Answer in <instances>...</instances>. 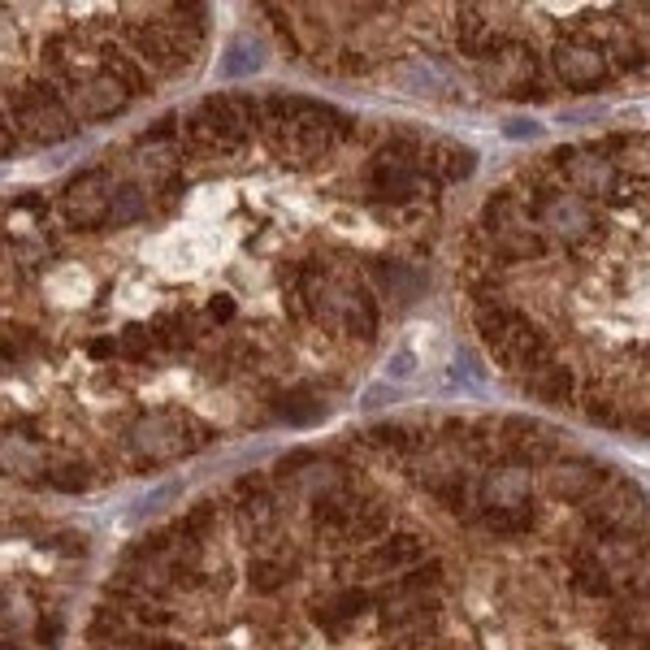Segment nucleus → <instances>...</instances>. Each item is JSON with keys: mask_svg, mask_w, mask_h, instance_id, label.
Returning a JSON list of instances; mask_svg holds the SVG:
<instances>
[{"mask_svg": "<svg viewBox=\"0 0 650 650\" xmlns=\"http://www.w3.org/2000/svg\"><path fill=\"white\" fill-rule=\"evenodd\" d=\"M261 122L274 131V152L295 156L304 165L330 156L339 144H348L356 135V118L326 104V100H308V96H265L256 104Z\"/></svg>", "mask_w": 650, "mask_h": 650, "instance_id": "nucleus-1", "label": "nucleus"}, {"mask_svg": "<svg viewBox=\"0 0 650 650\" xmlns=\"http://www.w3.org/2000/svg\"><path fill=\"white\" fill-rule=\"evenodd\" d=\"M477 330H482V339H486V348H491V356L504 364L507 373H533V368H542L547 361H555V352H551V339L525 317V312H516V308H507V304H477Z\"/></svg>", "mask_w": 650, "mask_h": 650, "instance_id": "nucleus-2", "label": "nucleus"}, {"mask_svg": "<svg viewBox=\"0 0 650 650\" xmlns=\"http://www.w3.org/2000/svg\"><path fill=\"white\" fill-rule=\"evenodd\" d=\"M0 109H4L9 126H13V135H22L31 144H66L74 131H78L74 109L62 100V91L48 78L13 82Z\"/></svg>", "mask_w": 650, "mask_h": 650, "instance_id": "nucleus-3", "label": "nucleus"}, {"mask_svg": "<svg viewBox=\"0 0 650 650\" xmlns=\"http://www.w3.org/2000/svg\"><path fill=\"white\" fill-rule=\"evenodd\" d=\"M183 131H187L191 147L205 156H239L252 144V122L234 96H205L183 118Z\"/></svg>", "mask_w": 650, "mask_h": 650, "instance_id": "nucleus-4", "label": "nucleus"}, {"mask_svg": "<svg viewBox=\"0 0 650 650\" xmlns=\"http://www.w3.org/2000/svg\"><path fill=\"white\" fill-rule=\"evenodd\" d=\"M390 525V511L377 504V499H361V495H348V491H330L321 495L312 507V533L321 542H368V538H382Z\"/></svg>", "mask_w": 650, "mask_h": 650, "instance_id": "nucleus-5", "label": "nucleus"}, {"mask_svg": "<svg viewBox=\"0 0 650 650\" xmlns=\"http://www.w3.org/2000/svg\"><path fill=\"white\" fill-rule=\"evenodd\" d=\"M482 230L491 234V247L504 256V261H538L547 256V239L542 230L529 221V209L516 200V191L504 187L486 200L482 209Z\"/></svg>", "mask_w": 650, "mask_h": 650, "instance_id": "nucleus-6", "label": "nucleus"}, {"mask_svg": "<svg viewBox=\"0 0 650 650\" xmlns=\"http://www.w3.org/2000/svg\"><path fill=\"white\" fill-rule=\"evenodd\" d=\"M555 74L564 78V87H577V91H594V87H607L612 82V53L590 35V26L569 31L560 44H555Z\"/></svg>", "mask_w": 650, "mask_h": 650, "instance_id": "nucleus-7", "label": "nucleus"}, {"mask_svg": "<svg viewBox=\"0 0 650 650\" xmlns=\"http://www.w3.org/2000/svg\"><path fill=\"white\" fill-rule=\"evenodd\" d=\"M529 221L551 230L560 243H581L594 234V213H590V200H581L564 187H551V191H538L533 196V209Z\"/></svg>", "mask_w": 650, "mask_h": 650, "instance_id": "nucleus-8", "label": "nucleus"}, {"mask_svg": "<svg viewBox=\"0 0 650 650\" xmlns=\"http://www.w3.org/2000/svg\"><path fill=\"white\" fill-rule=\"evenodd\" d=\"M126 40H131L135 57L147 62L156 74H165V78H174V74H183L191 66L187 40H183L178 31H169L165 22H156V18H147V22H126Z\"/></svg>", "mask_w": 650, "mask_h": 650, "instance_id": "nucleus-9", "label": "nucleus"}, {"mask_svg": "<svg viewBox=\"0 0 650 650\" xmlns=\"http://www.w3.org/2000/svg\"><path fill=\"white\" fill-rule=\"evenodd\" d=\"M109 196H113V187H109L104 169L74 174L70 183H66V191H62L66 221H70L74 230H100L109 221Z\"/></svg>", "mask_w": 650, "mask_h": 650, "instance_id": "nucleus-10", "label": "nucleus"}, {"mask_svg": "<svg viewBox=\"0 0 650 650\" xmlns=\"http://www.w3.org/2000/svg\"><path fill=\"white\" fill-rule=\"evenodd\" d=\"M551 169L564 174V183L573 187V196H581V200L612 191V178H616V169H612V161L603 152H577V147H555L551 152Z\"/></svg>", "mask_w": 650, "mask_h": 650, "instance_id": "nucleus-11", "label": "nucleus"}, {"mask_svg": "<svg viewBox=\"0 0 650 650\" xmlns=\"http://www.w3.org/2000/svg\"><path fill=\"white\" fill-rule=\"evenodd\" d=\"M386 638L404 650H426L438 638V607L426 598H412V603H390L386 607V620H382Z\"/></svg>", "mask_w": 650, "mask_h": 650, "instance_id": "nucleus-12", "label": "nucleus"}, {"mask_svg": "<svg viewBox=\"0 0 650 650\" xmlns=\"http://www.w3.org/2000/svg\"><path fill=\"white\" fill-rule=\"evenodd\" d=\"M504 447H507V455H511V464H516V469H533V464L555 460L560 438H555V430H547L542 421L507 417L504 421Z\"/></svg>", "mask_w": 650, "mask_h": 650, "instance_id": "nucleus-13", "label": "nucleus"}, {"mask_svg": "<svg viewBox=\"0 0 650 650\" xmlns=\"http://www.w3.org/2000/svg\"><path fill=\"white\" fill-rule=\"evenodd\" d=\"M612 482V473H607V464H594V460H560L555 469H551V477H547V491H551V499H560V504H585V499H594L603 486Z\"/></svg>", "mask_w": 650, "mask_h": 650, "instance_id": "nucleus-14", "label": "nucleus"}, {"mask_svg": "<svg viewBox=\"0 0 650 650\" xmlns=\"http://www.w3.org/2000/svg\"><path fill=\"white\" fill-rule=\"evenodd\" d=\"M426 560V538L421 533H395V538H382L373 551L361 555V573L364 577H390V573H408Z\"/></svg>", "mask_w": 650, "mask_h": 650, "instance_id": "nucleus-15", "label": "nucleus"}, {"mask_svg": "<svg viewBox=\"0 0 650 650\" xmlns=\"http://www.w3.org/2000/svg\"><path fill=\"white\" fill-rule=\"evenodd\" d=\"M239 529L247 542H269L278 529V504L269 495V486L261 477H243L239 482Z\"/></svg>", "mask_w": 650, "mask_h": 650, "instance_id": "nucleus-16", "label": "nucleus"}, {"mask_svg": "<svg viewBox=\"0 0 650 650\" xmlns=\"http://www.w3.org/2000/svg\"><path fill=\"white\" fill-rule=\"evenodd\" d=\"M455 31H460V53L473 57V62H491V57H499L507 44H511V35H507L504 26H495L477 4H464L460 9Z\"/></svg>", "mask_w": 650, "mask_h": 650, "instance_id": "nucleus-17", "label": "nucleus"}, {"mask_svg": "<svg viewBox=\"0 0 650 650\" xmlns=\"http://www.w3.org/2000/svg\"><path fill=\"white\" fill-rule=\"evenodd\" d=\"M183 426H187V417L183 421L178 417H147L131 430V447L144 460H174V455L191 451V442L183 438Z\"/></svg>", "mask_w": 650, "mask_h": 650, "instance_id": "nucleus-18", "label": "nucleus"}, {"mask_svg": "<svg viewBox=\"0 0 650 650\" xmlns=\"http://www.w3.org/2000/svg\"><path fill=\"white\" fill-rule=\"evenodd\" d=\"M421 169L433 183H464L477 169V152L455 140H433L430 147H421Z\"/></svg>", "mask_w": 650, "mask_h": 650, "instance_id": "nucleus-19", "label": "nucleus"}, {"mask_svg": "<svg viewBox=\"0 0 650 650\" xmlns=\"http://www.w3.org/2000/svg\"><path fill=\"white\" fill-rule=\"evenodd\" d=\"M74 109H78V118H113V113L131 109V96L118 82H109L104 74H96L74 87Z\"/></svg>", "mask_w": 650, "mask_h": 650, "instance_id": "nucleus-20", "label": "nucleus"}, {"mask_svg": "<svg viewBox=\"0 0 650 650\" xmlns=\"http://www.w3.org/2000/svg\"><path fill=\"white\" fill-rule=\"evenodd\" d=\"M96 62H100V74L109 78V82H118L131 100L135 96H147L152 91V82H147V70L131 57V53H122V48H113V44H104V48H96Z\"/></svg>", "mask_w": 650, "mask_h": 650, "instance_id": "nucleus-21", "label": "nucleus"}, {"mask_svg": "<svg viewBox=\"0 0 650 650\" xmlns=\"http://www.w3.org/2000/svg\"><path fill=\"white\" fill-rule=\"evenodd\" d=\"M538 74V62H533V48H525V44H507L504 53L495 57V66H486V82L491 87H499L507 91V82L511 87H529V78Z\"/></svg>", "mask_w": 650, "mask_h": 650, "instance_id": "nucleus-22", "label": "nucleus"}, {"mask_svg": "<svg viewBox=\"0 0 650 650\" xmlns=\"http://www.w3.org/2000/svg\"><path fill=\"white\" fill-rule=\"evenodd\" d=\"M525 386H529L542 404H573V395H577V373H573L569 364L547 361L542 368H533V373L525 377Z\"/></svg>", "mask_w": 650, "mask_h": 650, "instance_id": "nucleus-23", "label": "nucleus"}, {"mask_svg": "<svg viewBox=\"0 0 650 650\" xmlns=\"http://www.w3.org/2000/svg\"><path fill=\"white\" fill-rule=\"evenodd\" d=\"M373 607V594H364V590H343V594H334V598H326L321 607H317V625L321 629H330V634H343L356 616H364Z\"/></svg>", "mask_w": 650, "mask_h": 650, "instance_id": "nucleus-24", "label": "nucleus"}, {"mask_svg": "<svg viewBox=\"0 0 650 650\" xmlns=\"http://www.w3.org/2000/svg\"><path fill=\"white\" fill-rule=\"evenodd\" d=\"M368 274H373V283L386 290V295H395L399 304H408V299H417L421 295V274L412 269V265H404V261H368Z\"/></svg>", "mask_w": 650, "mask_h": 650, "instance_id": "nucleus-25", "label": "nucleus"}, {"mask_svg": "<svg viewBox=\"0 0 650 650\" xmlns=\"http://www.w3.org/2000/svg\"><path fill=\"white\" fill-rule=\"evenodd\" d=\"M339 317H343V326H348V334H352V339H356V334H361L364 343H373V339H377V304H373V295H368L364 287L343 290Z\"/></svg>", "mask_w": 650, "mask_h": 650, "instance_id": "nucleus-26", "label": "nucleus"}, {"mask_svg": "<svg viewBox=\"0 0 650 650\" xmlns=\"http://www.w3.org/2000/svg\"><path fill=\"white\" fill-rule=\"evenodd\" d=\"M538 525V511L529 504H516V507H486L482 511V529L495 533V538H520Z\"/></svg>", "mask_w": 650, "mask_h": 650, "instance_id": "nucleus-27", "label": "nucleus"}, {"mask_svg": "<svg viewBox=\"0 0 650 650\" xmlns=\"http://www.w3.org/2000/svg\"><path fill=\"white\" fill-rule=\"evenodd\" d=\"M438 581H442V564H438V560H430V564H417L408 577L390 581V585L382 590V603H404V598H417V594L433 590Z\"/></svg>", "mask_w": 650, "mask_h": 650, "instance_id": "nucleus-28", "label": "nucleus"}, {"mask_svg": "<svg viewBox=\"0 0 650 650\" xmlns=\"http://www.w3.org/2000/svg\"><path fill=\"white\" fill-rule=\"evenodd\" d=\"M573 585L585 598H612V577L598 564V555H590V551H573Z\"/></svg>", "mask_w": 650, "mask_h": 650, "instance_id": "nucleus-29", "label": "nucleus"}, {"mask_svg": "<svg viewBox=\"0 0 650 650\" xmlns=\"http://www.w3.org/2000/svg\"><path fill=\"white\" fill-rule=\"evenodd\" d=\"M486 504L491 507H516V504H529V477L525 469H504L486 482Z\"/></svg>", "mask_w": 650, "mask_h": 650, "instance_id": "nucleus-30", "label": "nucleus"}, {"mask_svg": "<svg viewBox=\"0 0 650 650\" xmlns=\"http://www.w3.org/2000/svg\"><path fill=\"white\" fill-rule=\"evenodd\" d=\"M261 66H265V48H261L256 40H247V35H239V40L225 48V57H221L225 78H252Z\"/></svg>", "mask_w": 650, "mask_h": 650, "instance_id": "nucleus-31", "label": "nucleus"}, {"mask_svg": "<svg viewBox=\"0 0 650 650\" xmlns=\"http://www.w3.org/2000/svg\"><path fill=\"white\" fill-rule=\"evenodd\" d=\"M144 213H147V191L135 187V183H122L109 196V221L104 225H131V221H140Z\"/></svg>", "mask_w": 650, "mask_h": 650, "instance_id": "nucleus-32", "label": "nucleus"}, {"mask_svg": "<svg viewBox=\"0 0 650 650\" xmlns=\"http://www.w3.org/2000/svg\"><path fill=\"white\" fill-rule=\"evenodd\" d=\"M274 408H278V417H283L287 426H317V421L326 417V399H317V395H308V390H290Z\"/></svg>", "mask_w": 650, "mask_h": 650, "instance_id": "nucleus-33", "label": "nucleus"}, {"mask_svg": "<svg viewBox=\"0 0 650 650\" xmlns=\"http://www.w3.org/2000/svg\"><path fill=\"white\" fill-rule=\"evenodd\" d=\"M368 438L377 442V447H390V451H399V455H417L421 447H426V433L412 430V426H404V421H386V426H373Z\"/></svg>", "mask_w": 650, "mask_h": 650, "instance_id": "nucleus-34", "label": "nucleus"}, {"mask_svg": "<svg viewBox=\"0 0 650 650\" xmlns=\"http://www.w3.org/2000/svg\"><path fill=\"white\" fill-rule=\"evenodd\" d=\"M48 486L53 491H66V495H78V491L91 486V473H87V464H57L48 473Z\"/></svg>", "mask_w": 650, "mask_h": 650, "instance_id": "nucleus-35", "label": "nucleus"}, {"mask_svg": "<svg viewBox=\"0 0 650 650\" xmlns=\"http://www.w3.org/2000/svg\"><path fill=\"white\" fill-rule=\"evenodd\" d=\"M287 581H290L287 564H274V560L252 564V590H256V594H274V590H283Z\"/></svg>", "mask_w": 650, "mask_h": 650, "instance_id": "nucleus-36", "label": "nucleus"}, {"mask_svg": "<svg viewBox=\"0 0 650 650\" xmlns=\"http://www.w3.org/2000/svg\"><path fill=\"white\" fill-rule=\"evenodd\" d=\"M131 361H140V356H147V348H152V334H147V326H126L122 330V343H118Z\"/></svg>", "mask_w": 650, "mask_h": 650, "instance_id": "nucleus-37", "label": "nucleus"}, {"mask_svg": "<svg viewBox=\"0 0 650 650\" xmlns=\"http://www.w3.org/2000/svg\"><path fill=\"white\" fill-rule=\"evenodd\" d=\"M135 616H140L144 625H169V620H174V612H165L161 603H147V598L135 603Z\"/></svg>", "mask_w": 650, "mask_h": 650, "instance_id": "nucleus-38", "label": "nucleus"}, {"mask_svg": "<svg viewBox=\"0 0 650 650\" xmlns=\"http://www.w3.org/2000/svg\"><path fill=\"white\" fill-rule=\"evenodd\" d=\"M178 135V118L169 113V118H161L152 131H144V144H161V140H174Z\"/></svg>", "mask_w": 650, "mask_h": 650, "instance_id": "nucleus-39", "label": "nucleus"}, {"mask_svg": "<svg viewBox=\"0 0 650 650\" xmlns=\"http://www.w3.org/2000/svg\"><path fill=\"white\" fill-rule=\"evenodd\" d=\"M13 152H18V135H13V126H9V118H4V109H0V161L13 156Z\"/></svg>", "mask_w": 650, "mask_h": 650, "instance_id": "nucleus-40", "label": "nucleus"}, {"mask_svg": "<svg viewBox=\"0 0 650 650\" xmlns=\"http://www.w3.org/2000/svg\"><path fill=\"white\" fill-rule=\"evenodd\" d=\"M412 373H417V356L404 348V352L390 361V377H412Z\"/></svg>", "mask_w": 650, "mask_h": 650, "instance_id": "nucleus-41", "label": "nucleus"}, {"mask_svg": "<svg viewBox=\"0 0 650 650\" xmlns=\"http://www.w3.org/2000/svg\"><path fill=\"white\" fill-rule=\"evenodd\" d=\"M57 638H62V620H57V616H44V620H40V642L57 647Z\"/></svg>", "mask_w": 650, "mask_h": 650, "instance_id": "nucleus-42", "label": "nucleus"}, {"mask_svg": "<svg viewBox=\"0 0 650 650\" xmlns=\"http://www.w3.org/2000/svg\"><path fill=\"white\" fill-rule=\"evenodd\" d=\"M209 312H213L217 321H230V317H234V299H225V295H217L213 304H209Z\"/></svg>", "mask_w": 650, "mask_h": 650, "instance_id": "nucleus-43", "label": "nucleus"}, {"mask_svg": "<svg viewBox=\"0 0 650 650\" xmlns=\"http://www.w3.org/2000/svg\"><path fill=\"white\" fill-rule=\"evenodd\" d=\"M126 642H135L140 650H187L183 642H152V638H147V642H140V638H126Z\"/></svg>", "mask_w": 650, "mask_h": 650, "instance_id": "nucleus-44", "label": "nucleus"}, {"mask_svg": "<svg viewBox=\"0 0 650 650\" xmlns=\"http://www.w3.org/2000/svg\"><path fill=\"white\" fill-rule=\"evenodd\" d=\"M91 356H113V343H109V339H100V343H91Z\"/></svg>", "mask_w": 650, "mask_h": 650, "instance_id": "nucleus-45", "label": "nucleus"}, {"mask_svg": "<svg viewBox=\"0 0 650 650\" xmlns=\"http://www.w3.org/2000/svg\"><path fill=\"white\" fill-rule=\"evenodd\" d=\"M507 135H516V140H520V135H538V126H533V122H529V126H507Z\"/></svg>", "mask_w": 650, "mask_h": 650, "instance_id": "nucleus-46", "label": "nucleus"}, {"mask_svg": "<svg viewBox=\"0 0 650 650\" xmlns=\"http://www.w3.org/2000/svg\"><path fill=\"white\" fill-rule=\"evenodd\" d=\"M0 650H22V647H9V642H0Z\"/></svg>", "mask_w": 650, "mask_h": 650, "instance_id": "nucleus-47", "label": "nucleus"}]
</instances>
